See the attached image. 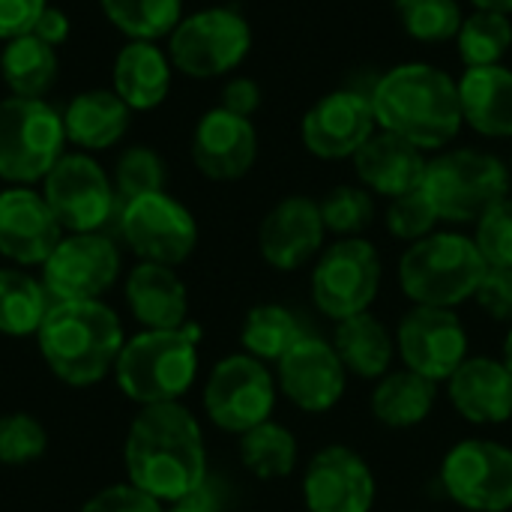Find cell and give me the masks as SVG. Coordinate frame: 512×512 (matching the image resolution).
<instances>
[{
    "label": "cell",
    "instance_id": "33",
    "mask_svg": "<svg viewBox=\"0 0 512 512\" xmlns=\"http://www.w3.org/2000/svg\"><path fill=\"white\" fill-rule=\"evenodd\" d=\"M297 438L288 426L267 420L240 435V462L258 480H285L297 468Z\"/></svg>",
    "mask_w": 512,
    "mask_h": 512
},
{
    "label": "cell",
    "instance_id": "28",
    "mask_svg": "<svg viewBox=\"0 0 512 512\" xmlns=\"http://www.w3.org/2000/svg\"><path fill=\"white\" fill-rule=\"evenodd\" d=\"M333 348L351 375L363 381H378L393 366L396 336L384 327L381 318H375L372 312H360L345 321H336Z\"/></svg>",
    "mask_w": 512,
    "mask_h": 512
},
{
    "label": "cell",
    "instance_id": "27",
    "mask_svg": "<svg viewBox=\"0 0 512 512\" xmlns=\"http://www.w3.org/2000/svg\"><path fill=\"white\" fill-rule=\"evenodd\" d=\"M465 123L486 138H512V69L474 66L459 78Z\"/></svg>",
    "mask_w": 512,
    "mask_h": 512
},
{
    "label": "cell",
    "instance_id": "37",
    "mask_svg": "<svg viewBox=\"0 0 512 512\" xmlns=\"http://www.w3.org/2000/svg\"><path fill=\"white\" fill-rule=\"evenodd\" d=\"M114 189H117V201L126 204L132 198L141 195H153V192H165V180H168V168L162 162V156L153 147H126L117 156L114 165Z\"/></svg>",
    "mask_w": 512,
    "mask_h": 512
},
{
    "label": "cell",
    "instance_id": "13",
    "mask_svg": "<svg viewBox=\"0 0 512 512\" xmlns=\"http://www.w3.org/2000/svg\"><path fill=\"white\" fill-rule=\"evenodd\" d=\"M441 486L453 504L468 512L512 510V447L468 438L447 450Z\"/></svg>",
    "mask_w": 512,
    "mask_h": 512
},
{
    "label": "cell",
    "instance_id": "5",
    "mask_svg": "<svg viewBox=\"0 0 512 512\" xmlns=\"http://www.w3.org/2000/svg\"><path fill=\"white\" fill-rule=\"evenodd\" d=\"M486 273V261L474 243L459 231H435L411 243L399 261V285L414 306L456 309L474 300Z\"/></svg>",
    "mask_w": 512,
    "mask_h": 512
},
{
    "label": "cell",
    "instance_id": "11",
    "mask_svg": "<svg viewBox=\"0 0 512 512\" xmlns=\"http://www.w3.org/2000/svg\"><path fill=\"white\" fill-rule=\"evenodd\" d=\"M276 393V378L261 360L231 354L213 366L204 384V411L222 432L243 435L273 417Z\"/></svg>",
    "mask_w": 512,
    "mask_h": 512
},
{
    "label": "cell",
    "instance_id": "47",
    "mask_svg": "<svg viewBox=\"0 0 512 512\" xmlns=\"http://www.w3.org/2000/svg\"><path fill=\"white\" fill-rule=\"evenodd\" d=\"M165 512H222V507H219L216 495L210 492V486L204 483L195 495H189V498H183V501L168 504V510Z\"/></svg>",
    "mask_w": 512,
    "mask_h": 512
},
{
    "label": "cell",
    "instance_id": "36",
    "mask_svg": "<svg viewBox=\"0 0 512 512\" xmlns=\"http://www.w3.org/2000/svg\"><path fill=\"white\" fill-rule=\"evenodd\" d=\"M396 15L417 42H450L465 21L459 0H396Z\"/></svg>",
    "mask_w": 512,
    "mask_h": 512
},
{
    "label": "cell",
    "instance_id": "22",
    "mask_svg": "<svg viewBox=\"0 0 512 512\" xmlns=\"http://www.w3.org/2000/svg\"><path fill=\"white\" fill-rule=\"evenodd\" d=\"M447 396L459 417L474 426H501L512 420V372L504 360L468 357L450 375Z\"/></svg>",
    "mask_w": 512,
    "mask_h": 512
},
{
    "label": "cell",
    "instance_id": "30",
    "mask_svg": "<svg viewBox=\"0 0 512 512\" xmlns=\"http://www.w3.org/2000/svg\"><path fill=\"white\" fill-rule=\"evenodd\" d=\"M57 72V48L33 33L15 36L0 48V78L9 87V96L45 99V93L57 81Z\"/></svg>",
    "mask_w": 512,
    "mask_h": 512
},
{
    "label": "cell",
    "instance_id": "14",
    "mask_svg": "<svg viewBox=\"0 0 512 512\" xmlns=\"http://www.w3.org/2000/svg\"><path fill=\"white\" fill-rule=\"evenodd\" d=\"M120 273V252L102 231L63 234L57 249L42 264V285L51 303L99 300Z\"/></svg>",
    "mask_w": 512,
    "mask_h": 512
},
{
    "label": "cell",
    "instance_id": "34",
    "mask_svg": "<svg viewBox=\"0 0 512 512\" xmlns=\"http://www.w3.org/2000/svg\"><path fill=\"white\" fill-rule=\"evenodd\" d=\"M99 6L111 27H117L126 39L144 42L168 39L186 15L183 0H99Z\"/></svg>",
    "mask_w": 512,
    "mask_h": 512
},
{
    "label": "cell",
    "instance_id": "3",
    "mask_svg": "<svg viewBox=\"0 0 512 512\" xmlns=\"http://www.w3.org/2000/svg\"><path fill=\"white\" fill-rule=\"evenodd\" d=\"M36 342L48 369L69 387L99 384L126 345L117 312L102 300L51 303Z\"/></svg>",
    "mask_w": 512,
    "mask_h": 512
},
{
    "label": "cell",
    "instance_id": "8",
    "mask_svg": "<svg viewBox=\"0 0 512 512\" xmlns=\"http://www.w3.org/2000/svg\"><path fill=\"white\" fill-rule=\"evenodd\" d=\"M168 57L177 72L207 81L234 72L252 51V27L231 6H207L180 18L168 36Z\"/></svg>",
    "mask_w": 512,
    "mask_h": 512
},
{
    "label": "cell",
    "instance_id": "32",
    "mask_svg": "<svg viewBox=\"0 0 512 512\" xmlns=\"http://www.w3.org/2000/svg\"><path fill=\"white\" fill-rule=\"evenodd\" d=\"M306 330L300 327L297 315L279 303H258L246 312L240 342L249 357L261 363H279L300 339Z\"/></svg>",
    "mask_w": 512,
    "mask_h": 512
},
{
    "label": "cell",
    "instance_id": "7",
    "mask_svg": "<svg viewBox=\"0 0 512 512\" xmlns=\"http://www.w3.org/2000/svg\"><path fill=\"white\" fill-rule=\"evenodd\" d=\"M63 111L45 99H0V180L33 186L66 153Z\"/></svg>",
    "mask_w": 512,
    "mask_h": 512
},
{
    "label": "cell",
    "instance_id": "16",
    "mask_svg": "<svg viewBox=\"0 0 512 512\" xmlns=\"http://www.w3.org/2000/svg\"><path fill=\"white\" fill-rule=\"evenodd\" d=\"M378 132L375 108L366 90L345 87L318 99L300 126L303 144L312 156L339 162L354 159L357 150Z\"/></svg>",
    "mask_w": 512,
    "mask_h": 512
},
{
    "label": "cell",
    "instance_id": "26",
    "mask_svg": "<svg viewBox=\"0 0 512 512\" xmlns=\"http://www.w3.org/2000/svg\"><path fill=\"white\" fill-rule=\"evenodd\" d=\"M132 111L111 87H93L72 96L63 108L66 141L81 153H96L114 147L129 129Z\"/></svg>",
    "mask_w": 512,
    "mask_h": 512
},
{
    "label": "cell",
    "instance_id": "40",
    "mask_svg": "<svg viewBox=\"0 0 512 512\" xmlns=\"http://www.w3.org/2000/svg\"><path fill=\"white\" fill-rule=\"evenodd\" d=\"M438 213L432 207V201L426 198L423 189H414V192H405L399 198H390V207H387V231L402 240V243H417L429 234H435V225H438Z\"/></svg>",
    "mask_w": 512,
    "mask_h": 512
},
{
    "label": "cell",
    "instance_id": "46",
    "mask_svg": "<svg viewBox=\"0 0 512 512\" xmlns=\"http://www.w3.org/2000/svg\"><path fill=\"white\" fill-rule=\"evenodd\" d=\"M33 36H39L42 42H48V45H63L66 39H69V33H72V21H69V15L60 9V6H45L42 9V15L36 18V24H33V30H30Z\"/></svg>",
    "mask_w": 512,
    "mask_h": 512
},
{
    "label": "cell",
    "instance_id": "19",
    "mask_svg": "<svg viewBox=\"0 0 512 512\" xmlns=\"http://www.w3.org/2000/svg\"><path fill=\"white\" fill-rule=\"evenodd\" d=\"M63 228L42 192L9 186L0 192V255L18 267H42L63 240Z\"/></svg>",
    "mask_w": 512,
    "mask_h": 512
},
{
    "label": "cell",
    "instance_id": "39",
    "mask_svg": "<svg viewBox=\"0 0 512 512\" xmlns=\"http://www.w3.org/2000/svg\"><path fill=\"white\" fill-rule=\"evenodd\" d=\"M48 450V432L33 414L0 417V462L9 468H24L42 459Z\"/></svg>",
    "mask_w": 512,
    "mask_h": 512
},
{
    "label": "cell",
    "instance_id": "23",
    "mask_svg": "<svg viewBox=\"0 0 512 512\" xmlns=\"http://www.w3.org/2000/svg\"><path fill=\"white\" fill-rule=\"evenodd\" d=\"M426 168H429L426 150L384 129H378L354 156V171L360 177V186L384 198H399L405 192L420 189Z\"/></svg>",
    "mask_w": 512,
    "mask_h": 512
},
{
    "label": "cell",
    "instance_id": "35",
    "mask_svg": "<svg viewBox=\"0 0 512 512\" xmlns=\"http://www.w3.org/2000/svg\"><path fill=\"white\" fill-rule=\"evenodd\" d=\"M453 42L468 69L498 66L512 48V15L492 12V9H474L471 15H465Z\"/></svg>",
    "mask_w": 512,
    "mask_h": 512
},
{
    "label": "cell",
    "instance_id": "41",
    "mask_svg": "<svg viewBox=\"0 0 512 512\" xmlns=\"http://www.w3.org/2000/svg\"><path fill=\"white\" fill-rule=\"evenodd\" d=\"M474 243L486 267H512V198L495 204L474 231Z\"/></svg>",
    "mask_w": 512,
    "mask_h": 512
},
{
    "label": "cell",
    "instance_id": "25",
    "mask_svg": "<svg viewBox=\"0 0 512 512\" xmlns=\"http://www.w3.org/2000/svg\"><path fill=\"white\" fill-rule=\"evenodd\" d=\"M126 303L144 330H177L189 324V294L174 267L141 261L126 279Z\"/></svg>",
    "mask_w": 512,
    "mask_h": 512
},
{
    "label": "cell",
    "instance_id": "21",
    "mask_svg": "<svg viewBox=\"0 0 512 512\" xmlns=\"http://www.w3.org/2000/svg\"><path fill=\"white\" fill-rule=\"evenodd\" d=\"M258 159V132L249 117H237L225 108H210L192 132V162L216 183L240 180Z\"/></svg>",
    "mask_w": 512,
    "mask_h": 512
},
{
    "label": "cell",
    "instance_id": "29",
    "mask_svg": "<svg viewBox=\"0 0 512 512\" xmlns=\"http://www.w3.org/2000/svg\"><path fill=\"white\" fill-rule=\"evenodd\" d=\"M435 402L438 384L411 369H390L372 390V414L387 429H414L426 423Z\"/></svg>",
    "mask_w": 512,
    "mask_h": 512
},
{
    "label": "cell",
    "instance_id": "10",
    "mask_svg": "<svg viewBox=\"0 0 512 512\" xmlns=\"http://www.w3.org/2000/svg\"><path fill=\"white\" fill-rule=\"evenodd\" d=\"M42 195L66 234L102 231L120 213L108 171L90 153H63L42 180Z\"/></svg>",
    "mask_w": 512,
    "mask_h": 512
},
{
    "label": "cell",
    "instance_id": "42",
    "mask_svg": "<svg viewBox=\"0 0 512 512\" xmlns=\"http://www.w3.org/2000/svg\"><path fill=\"white\" fill-rule=\"evenodd\" d=\"M474 303L495 321L512 324V267H486Z\"/></svg>",
    "mask_w": 512,
    "mask_h": 512
},
{
    "label": "cell",
    "instance_id": "15",
    "mask_svg": "<svg viewBox=\"0 0 512 512\" xmlns=\"http://www.w3.org/2000/svg\"><path fill=\"white\" fill-rule=\"evenodd\" d=\"M396 354L405 369L441 384L468 360V333L456 309L414 306L396 330Z\"/></svg>",
    "mask_w": 512,
    "mask_h": 512
},
{
    "label": "cell",
    "instance_id": "1",
    "mask_svg": "<svg viewBox=\"0 0 512 512\" xmlns=\"http://www.w3.org/2000/svg\"><path fill=\"white\" fill-rule=\"evenodd\" d=\"M129 483L162 504L183 501L207 483V447L195 414L180 402L147 405L126 435Z\"/></svg>",
    "mask_w": 512,
    "mask_h": 512
},
{
    "label": "cell",
    "instance_id": "4",
    "mask_svg": "<svg viewBox=\"0 0 512 512\" xmlns=\"http://www.w3.org/2000/svg\"><path fill=\"white\" fill-rule=\"evenodd\" d=\"M198 342L201 327L192 321L177 330H144L132 336L114 366L120 390L141 408L180 402L198 375Z\"/></svg>",
    "mask_w": 512,
    "mask_h": 512
},
{
    "label": "cell",
    "instance_id": "20",
    "mask_svg": "<svg viewBox=\"0 0 512 512\" xmlns=\"http://www.w3.org/2000/svg\"><path fill=\"white\" fill-rule=\"evenodd\" d=\"M324 219L318 201L306 195H288L261 219L258 249L261 258L276 270H300L324 252Z\"/></svg>",
    "mask_w": 512,
    "mask_h": 512
},
{
    "label": "cell",
    "instance_id": "49",
    "mask_svg": "<svg viewBox=\"0 0 512 512\" xmlns=\"http://www.w3.org/2000/svg\"><path fill=\"white\" fill-rule=\"evenodd\" d=\"M504 363H507V369L512 372V327L510 333H507V342H504V357H501Z\"/></svg>",
    "mask_w": 512,
    "mask_h": 512
},
{
    "label": "cell",
    "instance_id": "48",
    "mask_svg": "<svg viewBox=\"0 0 512 512\" xmlns=\"http://www.w3.org/2000/svg\"><path fill=\"white\" fill-rule=\"evenodd\" d=\"M474 9H492V12H504L512 15V0H471Z\"/></svg>",
    "mask_w": 512,
    "mask_h": 512
},
{
    "label": "cell",
    "instance_id": "38",
    "mask_svg": "<svg viewBox=\"0 0 512 512\" xmlns=\"http://www.w3.org/2000/svg\"><path fill=\"white\" fill-rule=\"evenodd\" d=\"M321 219L327 234L360 237L375 219V198L366 186H333L321 201Z\"/></svg>",
    "mask_w": 512,
    "mask_h": 512
},
{
    "label": "cell",
    "instance_id": "31",
    "mask_svg": "<svg viewBox=\"0 0 512 512\" xmlns=\"http://www.w3.org/2000/svg\"><path fill=\"white\" fill-rule=\"evenodd\" d=\"M51 297L42 279L24 273V267H0V333L6 336H36Z\"/></svg>",
    "mask_w": 512,
    "mask_h": 512
},
{
    "label": "cell",
    "instance_id": "44",
    "mask_svg": "<svg viewBox=\"0 0 512 512\" xmlns=\"http://www.w3.org/2000/svg\"><path fill=\"white\" fill-rule=\"evenodd\" d=\"M45 6L48 0H0V42L30 33Z\"/></svg>",
    "mask_w": 512,
    "mask_h": 512
},
{
    "label": "cell",
    "instance_id": "6",
    "mask_svg": "<svg viewBox=\"0 0 512 512\" xmlns=\"http://www.w3.org/2000/svg\"><path fill=\"white\" fill-rule=\"evenodd\" d=\"M441 222H480L495 204L510 198V165L495 153L459 147L429 159L423 186Z\"/></svg>",
    "mask_w": 512,
    "mask_h": 512
},
{
    "label": "cell",
    "instance_id": "45",
    "mask_svg": "<svg viewBox=\"0 0 512 512\" xmlns=\"http://www.w3.org/2000/svg\"><path fill=\"white\" fill-rule=\"evenodd\" d=\"M219 108H225V111H231V114H237V117H249V120H252V114L261 108V87H258V81H252V78H246V75L231 78V81L222 87V102H219Z\"/></svg>",
    "mask_w": 512,
    "mask_h": 512
},
{
    "label": "cell",
    "instance_id": "12",
    "mask_svg": "<svg viewBox=\"0 0 512 512\" xmlns=\"http://www.w3.org/2000/svg\"><path fill=\"white\" fill-rule=\"evenodd\" d=\"M117 228L123 243L150 264L177 267L198 246V222L186 204L168 192H153L120 204Z\"/></svg>",
    "mask_w": 512,
    "mask_h": 512
},
{
    "label": "cell",
    "instance_id": "18",
    "mask_svg": "<svg viewBox=\"0 0 512 512\" xmlns=\"http://www.w3.org/2000/svg\"><path fill=\"white\" fill-rule=\"evenodd\" d=\"M348 384V369L342 366L333 342L318 336H303L279 363H276V387L285 393L291 405L309 414L333 411Z\"/></svg>",
    "mask_w": 512,
    "mask_h": 512
},
{
    "label": "cell",
    "instance_id": "50",
    "mask_svg": "<svg viewBox=\"0 0 512 512\" xmlns=\"http://www.w3.org/2000/svg\"><path fill=\"white\" fill-rule=\"evenodd\" d=\"M510 168H512V156H510Z\"/></svg>",
    "mask_w": 512,
    "mask_h": 512
},
{
    "label": "cell",
    "instance_id": "43",
    "mask_svg": "<svg viewBox=\"0 0 512 512\" xmlns=\"http://www.w3.org/2000/svg\"><path fill=\"white\" fill-rule=\"evenodd\" d=\"M81 512H165L162 501H156L153 495L141 492L132 483H117L108 486L102 492H96Z\"/></svg>",
    "mask_w": 512,
    "mask_h": 512
},
{
    "label": "cell",
    "instance_id": "9",
    "mask_svg": "<svg viewBox=\"0 0 512 512\" xmlns=\"http://www.w3.org/2000/svg\"><path fill=\"white\" fill-rule=\"evenodd\" d=\"M384 264L375 243L363 237H342L327 246L312 267V300L321 315L345 321L369 312L381 291Z\"/></svg>",
    "mask_w": 512,
    "mask_h": 512
},
{
    "label": "cell",
    "instance_id": "2",
    "mask_svg": "<svg viewBox=\"0 0 512 512\" xmlns=\"http://www.w3.org/2000/svg\"><path fill=\"white\" fill-rule=\"evenodd\" d=\"M378 129L420 150H444L465 126L459 81L432 63H399L369 87Z\"/></svg>",
    "mask_w": 512,
    "mask_h": 512
},
{
    "label": "cell",
    "instance_id": "17",
    "mask_svg": "<svg viewBox=\"0 0 512 512\" xmlns=\"http://www.w3.org/2000/svg\"><path fill=\"white\" fill-rule=\"evenodd\" d=\"M375 495L378 486L369 462L345 444L318 450L303 471V501L309 512H372Z\"/></svg>",
    "mask_w": 512,
    "mask_h": 512
},
{
    "label": "cell",
    "instance_id": "24",
    "mask_svg": "<svg viewBox=\"0 0 512 512\" xmlns=\"http://www.w3.org/2000/svg\"><path fill=\"white\" fill-rule=\"evenodd\" d=\"M174 63L159 42L129 39L111 66V90L129 111H153L168 99Z\"/></svg>",
    "mask_w": 512,
    "mask_h": 512
}]
</instances>
